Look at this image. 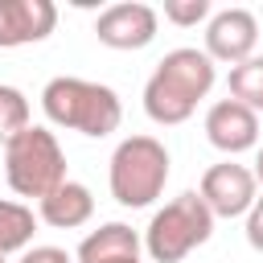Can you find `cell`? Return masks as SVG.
<instances>
[{
    "instance_id": "obj_1",
    "label": "cell",
    "mask_w": 263,
    "mask_h": 263,
    "mask_svg": "<svg viewBox=\"0 0 263 263\" xmlns=\"http://www.w3.org/2000/svg\"><path fill=\"white\" fill-rule=\"evenodd\" d=\"M214 86V62L197 49H173L144 86V111L156 123H185Z\"/></svg>"
},
{
    "instance_id": "obj_2",
    "label": "cell",
    "mask_w": 263,
    "mask_h": 263,
    "mask_svg": "<svg viewBox=\"0 0 263 263\" xmlns=\"http://www.w3.org/2000/svg\"><path fill=\"white\" fill-rule=\"evenodd\" d=\"M41 107L53 123L74 127L82 136H111L123 119V107L111 86L103 82H82V78H53L41 95Z\"/></svg>"
},
{
    "instance_id": "obj_3",
    "label": "cell",
    "mask_w": 263,
    "mask_h": 263,
    "mask_svg": "<svg viewBox=\"0 0 263 263\" xmlns=\"http://www.w3.org/2000/svg\"><path fill=\"white\" fill-rule=\"evenodd\" d=\"M4 177L21 197H45L66 181V152L45 127H25L4 144Z\"/></svg>"
},
{
    "instance_id": "obj_4",
    "label": "cell",
    "mask_w": 263,
    "mask_h": 263,
    "mask_svg": "<svg viewBox=\"0 0 263 263\" xmlns=\"http://www.w3.org/2000/svg\"><path fill=\"white\" fill-rule=\"evenodd\" d=\"M168 181V152L152 136H132L111 156V193L119 205H152Z\"/></svg>"
},
{
    "instance_id": "obj_5",
    "label": "cell",
    "mask_w": 263,
    "mask_h": 263,
    "mask_svg": "<svg viewBox=\"0 0 263 263\" xmlns=\"http://www.w3.org/2000/svg\"><path fill=\"white\" fill-rule=\"evenodd\" d=\"M210 234H214V214L205 210V201L197 193H181L177 201H168L152 218V226H148V255L156 263H181Z\"/></svg>"
},
{
    "instance_id": "obj_6",
    "label": "cell",
    "mask_w": 263,
    "mask_h": 263,
    "mask_svg": "<svg viewBox=\"0 0 263 263\" xmlns=\"http://www.w3.org/2000/svg\"><path fill=\"white\" fill-rule=\"evenodd\" d=\"M205 210L214 218H238L242 210L255 205V173L242 164H214L201 177V193Z\"/></svg>"
},
{
    "instance_id": "obj_7",
    "label": "cell",
    "mask_w": 263,
    "mask_h": 263,
    "mask_svg": "<svg viewBox=\"0 0 263 263\" xmlns=\"http://www.w3.org/2000/svg\"><path fill=\"white\" fill-rule=\"evenodd\" d=\"M58 25V8L49 0H0V49L29 45L49 37Z\"/></svg>"
},
{
    "instance_id": "obj_8",
    "label": "cell",
    "mask_w": 263,
    "mask_h": 263,
    "mask_svg": "<svg viewBox=\"0 0 263 263\" xmlns=\"http://www.w3.org/2000/svg\"><path fill=\"white\" fill-rule=\"evenodd\" d=\"M95 33L111 49H144L156 37V12L148 4H111L99 16Z\"/></svg>"
},
{
    "instance_id": "obj_9",
    "label": "cell",
    "mask_w": 263,
    "mask_h": 263,
    "mask_svg": "<svg viewBox=\"0 0 263 263\" xmlns=\"http://www.w3.org/2000/svg\"><path fill=\"white\" fill-rule=\"evenodd\" d=\"M259 41V25L247 8H226L210 21V33H205V45H210V58L218 62H247V53L255 49Z\"/></svg>"
},
{
    "instance_id": "obj_10",
    "label": "cell",
    "mask_w": 263,
    "mask_h": 263,
    "mask_svg": "<svg viewBox=\"0 0 263 263\" xmlns=\"http://www.w3.org/2000/svg\"><path fill=\"white\" fill-rule=\"evenodd\" d=\"M205 136H210V144L222 148V152H242V148L255 144L259 119H255V111H247L242 103L226 99V103H214V107H210V115H205Z\"/></svg>"
},
{
    "instance_id": "obj_11",
    "label": "cell",
    "mask_w": 263,
    "mask_h": 263,
    "mask_svg": "<svg viewBox=\"0 0 263 263\" xmlns=\"http://www.w3.org/2000/svg\"><path fill=\"white\" fill-rule=\"evenodd\" d=\"M90 214H95V201H90L86 185H78V181H62L53 193L41 197V218L49 226H58V230H74Z\"/></svg>"
},
{
    "instance_id": "obj_12",
    "label": "cell",
    "mask_w": 263,
    "mask_h": 263,
    "mask_svg": "<svg viewBox=\"0 0 263 263\" xmlns=\"http://www.w3.org/2000/svg\"><path fill=\"white\" fill-rule=\"evenodd\" d=\"M140 255V238L132 226L123 222H107L99 226L90 238H82L78 247V263H111V259H136Z\"/></svg>"
},
{
    "instance_id": "obj_13",
    "label": "cell",
    "mask_w": 263,
    "mask_h": 263,
    "mask_svg": "<svg viewBox=\"0 0 263 263\" xmlns=\"http://www.w3.org/2000/svg\"><path fill=\"white\" fill-rule=\"evenodd\" d=\"M230 95L247 111H263V58H247L230 70Z\"/></svg>"
},
{
    "instance_id": "obj_14",
    "label": "cell",
    "mask_w": 263,
    "mask_h": 263,
    "mask_svg": "<svg viewBox=\"0 0 263 263\" xmlns=\"http://www.w3.org/2000/svg\"><path fill=\"white\" fill-rule=\"evenodd\" d=\"M33 238V210L21 201H0V255L21 251Z\"/></svg>"
},
{
    "instance_id": "obj_15",
    "label": "cell",
    "mask_w": 263,
    "mask_h": 263,
    "mask_svg": "<svg viewBox=\"0 0 263 263\" xmlns=\"http://www.w3.org/2000/svg\"><path fill=\"white\" fill-rule=\"evenodd\" d=\"M29 127V103L16 86H0V144L16 140Z\"/></svg>"
},
{
    "instance_id": "obj_16",
    "label": "cell",
    "mask_w": 263,
    "mask_h": 263,
    "mask_svg": "<svg viewBox=\"0 0 263 263\" xmlns=\"http://www.w3.org/2000/svg\"><path fill=\"white\" fill-rule=\"evenodd\" d=\"M205 12H210V0H168L164 4V16L173 25H197Z\"/></svg>"
},
{
    "instance_id": "obj_17",
    "label": "cell",
    "mask_w": 263,
    "mask_h": 263,
    "mask_svg": "<svg viewBox=\"0 0 263 263\" xmlns=\"http://www.w3.org/2000/svg\"><path fill=\"white\" fill-rule=\"evenodd\" d=\"M247 238L255 251H263V197L251 205V218H247Z\"/></svg>"
},
{
    "instance_id": "obj_18",
    "label": "cell",
    "mask_w": 263,
    "mask_h": 263,
    "mask_svg": "<svg viewBox=\"0 0 263 263\" xmlns=\"http://www.w3.org/2000/svg\"><path fill=\"white\" fill-rule=\"evenodd\" d=\"M21 263H70V255L58 251V247H37V251H29Z\"/></svg>"
},
{
    "instance_id": "obj_19",
    "label": "cell",
    "mask_w": 263,
    "mask_h": 263,
    "mask_svg": "<svg viewBox=\"0 0 263 263\" xmlns=\"http://www.w3.org/2000/svg\"><path fill=\"white\" fill-rule=\"evenodd\" d=\"M111 263H140V259H111Z\"/></svg>"
},
{
    "instance_id": "obj_20",
    "label": "cell",
    "mask_w": 263,
    "mask_h": 263,
    "mask_svg": "<svg viewBox=\"0 0 263 263\" xmlns=\"http://www.w3.org/2000/svg\"><path fill=\"white\" fill-rule=\"evenodd\" d=\"M259 181H263V152H259Z\"/></svg>"
},
{
    "instance_id": "obj_21",
    "label": "cell",
    "mask_w": 263,
    "mask_h": 263,
    "mask_svg": "<svg viewBox=\"0 0 263 263\" xmlns=\"http://www.w3.org/2000/svg\"><path fill=\"white\" fill-rule=\"evenodd\" d=\"M0 263H4V255H0Z\"/></svg>"
}]
</instances>
